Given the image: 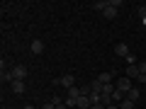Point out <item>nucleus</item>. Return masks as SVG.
<instances>
[{"mask_svg": "<svg viewBox=\"0 0 146 109\" xmlns=\"http://www.w3.org/2000/svg\"><path fill=\"white\" fill-rule=\"evenodd\" d=\"M56 85H63V87H66V90L76 87V78H73V73H63L61 78L56 80Z\"/></svg>", "mask_w": 146, "mask_h": 109, "instance_id": "f257e3e1", "label": "nucleus"}, {"mask_svg": "<svg viewBox=\"0 0 146 109\" xmlns=\"http://www.w3.org/2000/svg\"><path fill=\"white\" fill-rule=\"evenodd\" d=\"M115 87L119 90V92H124V97H127V92H129V90L134 87V85H131V80H129V78H127V75H124V78H119V80H117V83H115Z\"/></svg>", "mask_w": 146, "mask_h": 109, "instance_id": "f03ea898", "label": "nucleus"}, {"mask_svg": "<svg viewBox=\"0 0 146 109\" xmlns=\"http://www.w3.org/2000/svg\"><path fill=\"white\" fill-rule=\"evenodd\" d=\"M10 70H12V78L15 80H25L27 78V68L25 66H12Z\"/></svg>", "mask_w": 146, "mask_h": 109, "instance_id": "7ed1b4c3", "label": "nucleus"}, {"mask_svg": "<svg viewBox=\"0 0 146 109\" xmlns=\"http://www.w3.org/2000/svg\"><path fill=\"white\" fill-rule=\"evenodd\" d=\"M29 51H32V53H36V56H39V53L44 51V41H42V39H34V41L29 44Z\"/></svg>", "mask_w": 146, "mask_h": 109, "instance_id": "20e7f679", "label": "nucleus"}, {"mask_svg": "<svg viewBox=\"0 0 146 109\" xmlns=\"http://www.w3.org/2000/svg\"><path fill=\"white\" fill-rule=\"evenodd\" d=\"M76 107H78V109H93V104H90V97L80 95V97H78V102H76Z\"/></svg>", "mask_w": 146, "mask_h": 109, "instance_id": "39448f33", "label": "nucleus"}, {"mask_svg": "<svg viewBox=\"0 0 146 109\" xmlns=\"http://www.w3.org/2000/svg\"><path fill=\"white\" fill-rule=\"evenodd\" d=\"M139 75H141V73H139V66H127V78H129V80H139Z\"/></svg>", "mask_w": 146, "mask_h": 109, "instance_id": "423d86ee", "label": "nucleus"}, {"mask_svg": "<svg viewBox=\"0 0 146 109\" xmlns=\"http://www.w3.org/2000/svg\"><path fill=\"white\" fill-rule=\"evenodd\" d=\"M115 53H117V56H122V58H127L131 51L127 49V44H117V46H115Z\"/></svg>", "mask_w": 146, "mask_h": 109, "instance_id": "0eeeda50", "label": "nucleus"}, {"mask_svg": "<svg viewBox=\"0 0 146 109\" xmlns=\"http://www.w3.org/2000/svg\"><path fill=\"white\" fill-rule=\"evenodd\" d=\"M80 95H83V92H80V87L76 85V87H71V90H68V97H66V99H73V102H78V97H80Z\"/></svg>", "mask_w": 146, "mask_h": 109, "instance_id": "6e6552de", "label": "nucleus"}, {"mask_svg": "<svg viewBox=\"0 0 146 109\" xmlns=\"http://www.w3.org/2000/svg\"><path fill=\"white\" fill-rule=\"evenodd\" d=\"M12 92L15 95H25V80H15V83H12Z\"/></svg>", "mask_w": 146, "mask_h": 109, "instance_id": "1a4fd4ad", "label": "nucleus"}, {"mask_svg": "<svg viewBox=\"0 0 146 109\" xmlns=\"http://www.w3.org/2000/svg\"><path fill=\"white\" fill-rule=\"evenodd\" d=\"M0 78H3V83H15V78H12V70H7V68H3V75H0Z\"/></svg>", "mask_w": 146, "mask_h": 109, "instance_id": "9d476101", "label": "nucleus"}, {"mask_svg": "<svg viewBox=\"0 0 146 109\" xmlns=\"http://www.w3.org/2000/svg\"><path fill=\"white\" fill-rule=\"evenodd\" d=\"M98 80H100L102 85H110V83H112V73H100Z\"/></svg>", "mask_w": 146, "mask_h": 109, "instance_id": "9b49d317", "label": "nucleus"}, {"mask_svg": "<svg viewBox=\"0 0 146 109\" xmlns=\"http://www.w3.org/2000/svg\"><path fill=\"white\" fill-rule=\"evenodd\" d=\"M139 97H141V92H139V90H136V87H131L129 92H127V99H131V102H136V99H139Z\"/></svg>", "mask_w": 146, "mask_h": 109, "instance_id": "f8f14e48", "label": "nucleus"}, {"mask_svg": "<svg viewBox=\"0 0 146 109\" xmlns=\"http://www.w3.org/2000/svg\"><path fill=\"white\" fill-rule=\"evenodd\" d=\"M119 109H134V102H131V99H122V104H119Z\"/></svg>", "mask_w": 146, "mask_h": 109, "instance_id": "ddd939ff", "label": "nucleus"}, {"mask_svg": "<svg viewBox=\"0 0 146 109\" xmlns=\"http://www.w3.org/2000/svg\"><path fill=\"white\" fill-rule=\"evenodd\" d=\"M124 61H127V63H129V66H136V56H134V53H129V56H127V58H124Z\"/></svg>", "mask_w": 146, "mask_h": 109, "instance_id": "4468645a", "label": "nucleus"}, {"mask_svg": "<svg viewBox=\"0 0 146 109\" xmlns=\"http://www.w3.org/2000/svg\"><path fill=\"white\" fill-rule=\"evenodd\" d=\"M42 109H56V104H54L51 99H49V102H44V107H42Z\"/></svg>", "mask_w": 146, "mask_h": 109, "instance_id": "2eb2a0df", "label": "nucleus"}, {"mask_svg": "<svg viewBox=\"0 0 146 109\" xmlns=\"http://www.w3.org/2000/svg\"><path fill=\"white\" fill-rule=\"evenodd\" d=\"M139 73H144V75H146V61H144V63L139 66Z\"/></svg>", "mask_w": 146, "mask_h": 109, "instance_id": "dca6fc26", "label": "nucleus"}, {"mask_svg": "<svg viewBox=\"0 0 146 109\" xmlns=\"http://www.w3.org/2000/svg\"><path fill=\"white\" fill-rule=\"evenodd\" d=\"M93 109H107L105 104H93Z\"/></svg>", "mask_w": 146, "mask_h": 109, "instance_id": "f3484780", "label": "nucleus"}, {"mask_svg": "<svg viewBox=\"0 0 146 109\" xmlns=\"http://www.w3.org/2000/svg\"><path fill=\"white\" fill-rule=\"evenodd\" d=\"M107 109H119V104H110V107Z\"/></svg>", "mask_w": 146, "mask_h": 109, "instance_id": "a211bd4d", "label": "nucleus"}, {"mask_svg": "<svg viewBox=\"0 0 146 109\" xmlns=\"http://www.w3.org/2000/svg\"><path fill=\"white\" fill-rule=\"evenodd\" d=\"M22 109H34V104H25V107H22Z\"/></svg>", "mask_w": 146, "mask_h": 109, "instance_id": "6ab92c4d", "label": "nucleus"}, {"mask_svg": "<svg viewBox=\"0 0 146 109\" xmlns=\"http://www.w3.org/2000/svg\"><path fill=\"white\" fill-rule=\"evenodd\" d=\"M56 109H68V107H66V104H56Z\"/></svg>", "mask_w": 146, "mask_h": 109, "instance_id": "aec40b11", "label": "nucleus"}, {"mask_svg": "<svg viewBox=\"0 0 146 109\" xmlns=\"http://www.w3.org/2000/svg\"><path fill=\"white\" fill-rule=\"evenodd\" d=\"M144 24H146V15H144Z\"/></svg>", "mask_w": 146, "mask_h": 109, "instance_id": "412c9836", "label": "nucleus"}, {"mask_svg": "<svg viewBox=\"0 0 146 109\" xmlns=\"http://www.w3.org/2000/svg\"><path fill=\"white\" fill-rule=\"evenodd\" d=\"M17 109H20V107H17Z\"/></svg>", "mask_w": 146, "mask_h": 109, "instance_id": "4be33fe9", "label": "nucleus"}]
</instances>
